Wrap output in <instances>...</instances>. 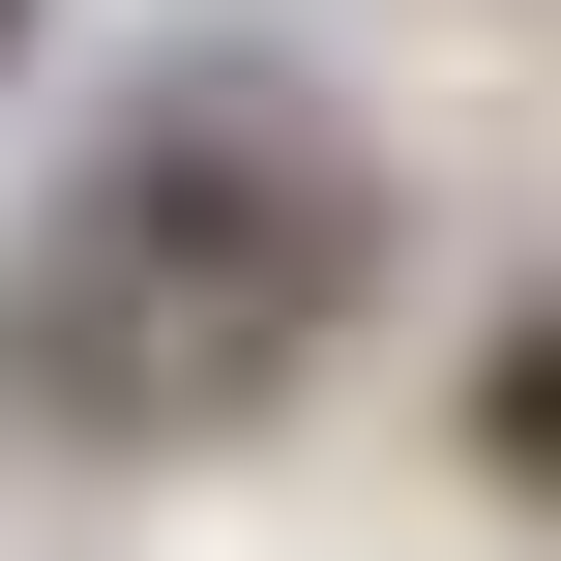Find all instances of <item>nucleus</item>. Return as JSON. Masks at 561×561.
<instances>
[{"label": "nucleus", "instance_id": "nucleus-2", "mask_svg": "<svg viewBox=\"0 0 561 561\" xmlns=\"http://www.w3.org/2000/svg\"><path fill=\"white\" fill-rule=\"evenodd\" d=\"M473 473L561 533V296H503V325H473Z\"/></svg>", "mask_w": 561, "mask_h": 561}, {"label": "nucleus", "instance_id": "nucleus-1", "mask_svg": "<svg viewBox=\"0 0 561 561\" xmlns=\"http://www.w3.org/2000/svg\"><path fill=\"white\" fill-rule=\"evenodd\" d=\"M355 296H385V148H355L296 59H178V89L89 148L30 355H59L89 444H207V414H266Z\"/></svg>", "mask_w": 561, "mask_h": 561}, {"label": "nucleus", "instance_id": "nucleus-3", "mask_svg": "<svg viewBox=\"0 0 561 561\" xmlns=\"http://www.w3.org/2000/svg\"><path fill=\"white\" fill-rule=\"evenodd\" d=\"M0 59H30V0H0Z\"/></svg>", "mask_w": 561, "mask_h": 561}]
</instances>
